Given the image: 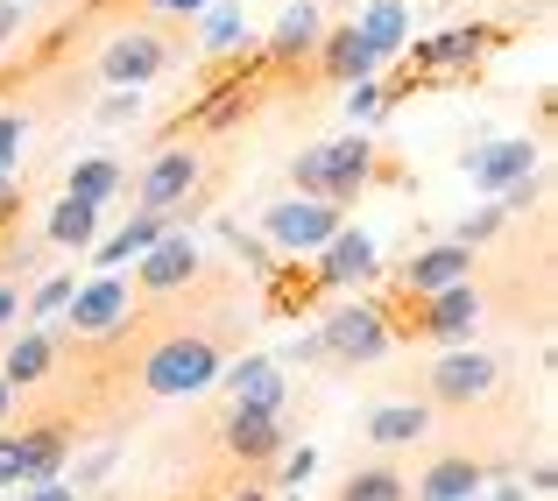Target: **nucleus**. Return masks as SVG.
<instances>
[{
    "label": "nucleus",
    "mask_w": 558,
    "mask_h": 501,
    "mask_svg": "<svg viewBox=\"0 0 558 501\" xmlns=\"http://www.w3.org/2000/svg\"><path fill=\"white\" fill-rule=\"evenodd\" d=\"M375 176V135H332V142H312V149H298V163H290V184H298V198H326V205H347L354 191H368Z\"/></svg>",
    "instance_id": "nucleus-1"
},
{
    "label": "nucleus",
    "mask_w": 558,
    "mask_h": 501,
    "mask_svg": "<svg viewBox=\"0 0 558 501\" xmlns=\"http://www.w3.org/2000/svg\"><path fill=\"white\" fill-rule=\"evenodd\" d=\"M219 367H227L219 339L170 332V339H156V346L142 353V395H198V389L219 381Z\"/></svg>",
    "instance_id": "nucleus-2"
},
{
    "label": "nucleus",
    "mask_w": 558,
    "mask_h": 501,
    "mask_svg": "<svg viewBox=\"0 0 558 501\" xmlns=\"http://www.w3.org/2000/svg\"><path fill=\"white\" fill-rule=\"evenodd\" d=\"M509 28H488V22H466V28H438V36H424L417 50H403L410 78L403 85H460L481 71V57L502 50Z\"/></svg>",
    "instance_id": "nucleus-3"
},
{
    "label": "nucleus",
    "mask_w": 558,
    "mask_h": 501,
    "mask_svg": "<svg viewBox=\"0 0 558 501\" xmlns=\"http://www.w3.org/2000/svg\"><path fill=\"white\" fill-rule=\"evenodd\" d=\"M170 57H178V36H170V28H121V36L99 50V78H107L113 93H142V85H156L170 71Z\"/></svg>",
    "instance_id": "nucleus-4"
},
{
    "label": "nucleus",
    "mask_w": 558,
    "mask_h": 501,
    "mask_svg": "<svg viewBox=\"0 0 558 501\" xmlns=\"http://www.w3.org/2000/svg\"><path fill=\"white\" fill-rule=\"evenodd\" d=\"M340 227H347L340 205H326V198H276L262 212V241L283 247V255H318Z\"/></svg>",
    "instance_id": "nucleus-5"
},
{
    "label": "nucleus",
    "mask_w": 558,
    "mask_h": 501,
    "mask_svg": "<svg viewBox=\"0 0 558 501\" xmlns=\"http://www.w3.org/2000/svg\"><path fill=\"white\" fill-rule=\"evenodd\" d=\"M396 339H389V326H381V311L368 297L361 304H332L326 311V326H318V353H332V361H354V367H368V361H381Z\"/></svg>",
    "instance_id": "nucleus-6"
},
{
    "label": "nucleus",
    "mask_w": 558,
    "mask_h": 501,
    "mask_svg": "<svg viewBox=\"0 0 558 501\" xmlns=\"http://www.w3.org/2000/svg\"><path fill=\"white\" fill-rule=\"evenodd\" d=\"M191 198H198V149H191V142H170V149L156 156L149 170H142L135 212H163V219H178Z\"/></svg>",
    "instance_id": "nucleus-7"
},
{
    "label": "nucleus",
    "mask_w": 558,
    "mask_h": 501,
    "mask_svg": "<svg viewBox=\"0 0 558 501\" xmlns=\"http://www.w3.org/2000/svg\"><path fill=\"white\" fill-rule=\"evenodd\" d=\"M495 389H502V361L481 346H452L446 361H432V403H446V410H466Z\"/></svg>",
    "instance_id": "nucleus-8"
},
{
    "label": "nucleus",
    "mask_w": 558,
    "mask_h": 501,
    "mask_svg": "<svg viewBox=\"0 0 558 501\" xmlns=\"http://www.w3.org/2000/svg\"><path fill=\"white\" fill-rule=\"evenodd\" d=\"M219 452H227V460H241V466H269V460H283V452H290V424H283V410H241V403H233V410H227V424H219Z\"/></svg>",
    "instance_id": "nucleus-9"
},
{
    "label": "nucleus",
    "mask_w": 558,
    "mask_h": 501,
    "mask_svg": "<svg viewBox=\"0 0 558 501\" xmlns=\"http://www.w3.org/2000/svg\"><path fill=\"white\" fill-rule=\"evenodd\" d=\"M466 176H474L481 198H502L509 184L537 176V142H531V135H495V142H474V149H466Z\"/></svg>",
    "instance_id": "nucleus-10"
},
{
    "label": "nucleus",
    "mask_w": 558,
    "mask_h": 501,
    "mask_svg": "<svg viewBox=\"0 0 558 501\" xmlns=\"http://www.w3.org/2000/svg\"><path fill=\"white\" fill-rule=\"evenodd\" d=\"M198 269H205V247L191 241V233H163V241L135 261V290L142 297H170V290H184Z\"/></svg>",
    "instance_id": "nucleus-11"
},
{
    "label": "nucleus",
    "mask_w": 558,
    "mask_h": 501,
    "mask_svg": "<svg viewBox=\"0 0 558 501\" xmlns=\"http://www.w3.org/2000/svg\"><path fill=\"white\" fill-rule=\"evenodd\" d=\"M14 466H22V488H50V480L71 466V424L50 417V424L14 431Z\"/></svg>",
    "instance_id": "nucleus-12"
},
{
    "label": "nucleus",
    "mask_w": 558,
    "mask_h": 501,
    "mask_svg": "<svg viewBox=\"0 0 558 501\" xmlns=\"http://www.w3.org/2000/svg\"><path fill=\"white\" fill-rule=\"evenodd\" d=\"M375 261H381V255H375L368 233H361V227H340V233H332V241L312 255V276H318L326 290H354V283H368V276H375Z\"/></svg>",
    "instance_id": "nucleus-13"
},
{
    "label": "nucleus",
    "mask_w": 558,
    "mask_h": 501,
    "mask_svg": "<svg viewBox=\"0 0 558 501\" xmlns=\"http://www.w3.org/2000/svg\"><path fill=\"white\" fill-rule=\"evenodd\" d=\"M71 332L99 339V332H121L128 326V276H93V283H78V297L64 304Z\"/></svg>",
    "instance_id": "nucleus-14"
},
{
    "label": "nucleus",
    "mask_w": 558,
    "mask_h": 501,
    "mask_svg": "<svg viewBox=\"0 0 558 501\" xmlns=\"http://www.w3.org/2000/svg\"><path fill=\"white\" fill-rule=\"evenodd\" d=\"M474 276V255H466L460 241H438V247H424V255H410L403 269H396V290L403 297H432V290H452V283H466Z\"/></svg>",
    "instance_id": "nucleus-15"
},
{
    "label": "nucleus",
    "mask_w": 558,
    "mask_h": 501,
    "mask_svg": "<svg viewBox=\"0 0 558 501\" xmlns=\"http://www.w3.org/2000/svg\"><path fill=\"white\" fill-rule=\"evenodd\" d=\"M219 381L241 410H283V361L276 353H241V361L219 367Z\"/></svg>",
    "instance_id": "nucleus-16"
},
{
    "label": "nucleus",
    "mask_w": 558,
    "mask_h": 501,
    "mask_svg": "<svg viewBox=\"0 0 558 501\" xmlns=\"http://www.w3.org/2000/svg\"><path fill=\"white\" fill-rule=\"evenodd\" d=\"M163 233H170V219H163V212H128L121 227L107 233V247H93V269H99V276H113L121 261H142L156 241H163Z\"/></svg>",
    "instance_id": "nucleus-17"
},
{
    "label": "nucleus",
    "mask_w": 558,
    "mask_h": 501,
    "mask_svg": "<svg viewBox=\"0 0 558 501\" xmlns=\"http://www.w3.org/2000/svg\"><path fill=\"white\" fill-rule=\"evenodd\" d=\"M375 57H368V42L354 36V22H340V28H326L318 36V78H332V85H361V78H375Z\"/></svg>",
    "instance_id": "nucleus-18"
},
{
    "label": "nucleus",
    "mask_w": 558,
    "mask_h": 501,
    "mask_svg": "<svg viewBox=\"0 0 558 501\" xmlns=\"http://www.w3.org/2000/svg\"><path fill=\"white\" fill-rule=\"evenodd\" d=\"M354 36L368 42L375 64H389V57L410 50V0H368V14L354 22Z\"/></svg>",
    "instance_id": "nucleus-19"
},
{
    "label": "nucleus",
    "mask_w": 558,
    "mask_h": 501,
    "mask_svg": "<svg viewBox=\"0 0 558 501\" xmlns=\"http://www.w3.org/2000/svg\"><path fill=\"white\" fill-rule=\"evenodd\" d=\"M432 431V410L424 403H375L368 417H361V438L381 452H396V445H417V438Z\"/></svg>",
    "instance_id": "nucleus-20"
},
{
    "label": "nucleus",
    "mask_w": 558,
    "mask_h": 501,
    "mask_svg": "<svg viewBox=\"0 0 558 501\" xmlns=\"http://www.w3.org/2000/svg\"><path fill=\"white\" fill-rule=\"evenodd\" d=\"M50 367H57V332L28 326V332L8 346V361H0V381L22 395V389H36V381H50Z\"/></svg>",
    "instance_id": "nucleus-21"
},
{
    "label": "nucleus",
    "mask_w": 558,
    "mask_h": 501,
    "mask_svg": "<svg viewBox=\"0 0 558 501\" xmlns=\"http://www.w3.org/2000/svg\"><path fill=\"white\" fill-rule=\"evenodd\" d=\"M318 36H326V22H318V8L312 0H298V8H283L276 14V28H269V64H290V57H312L318 50Z\"/></svg>",
    "instance_id": "nucleus-22"
},
{
    "label": "nucleus",
    "mask_w": 558,
    "mask_h": 501,
    "mask_svg": "<svg viewBox=\"0 0 558 501\" xmlns=\"http://www.w3.org/2000/svg\"><path fill=\"white\" fill-rule=\"evenodd\" d=\"M481 494V460L452 452V460H432L417 474V501H474Z\"/></svg>",
    "instance_id": "nucleus-23"
},
{
    "label": "nucleus",
    "mask_w": 558,
    "mask_h": 501,
    "mask_svg": "<svg viewBox=\"0 0 558 501\" xmlns=\"http://www.w3.org/2000/svg\"><path fill=\"white\" fill-rule=\"evenodd\" d=\"M128 184V170L113 163V156H85V163H71L64 176V198H78V205H93V212H107V198Z\"/></svg>",
    "instance_id": "nucleus-24"
},
{
    "label": "nucleus",
    "mask_w": 558,
    "mask_h": 501,
    "mask_svg": "<svg viewBox=\"0 0 558 501\" xmlns=\"http://www.w3.org/2000/svg\"><path fill=\"white\" fill-rule=\"evenodd\" d=\"M332 501H410V474L396 460H375V466H354V474L340 480V494Z\"/></svg>",
    "instance_id": "nucleus-25"
},
{
    "label": "nucleus",
    "mask_w": 558,
    "mask_h": 501,
    "mask_svg": "<svg viewBox=\"0 0 558 501\" xmlns=\"http://www.w3.org/2000/svg\"><path fill=\"white\" fill-rule=\"evenodd\" d=\"M43 241L78 255V247L99 241V212H93V205H78V198H57V205H50V227H43Z\"/></svg>",
    "instance_id": "nucleus-26"
},
{
    "label": "nucleus",
    "mask_w": 558,
    "mask_h": 501,
    "mask_svg": "<svg viewBox=\"0 0 558 501\" xmlns=\"http://www.w3.org/2000/svg\"><path fill=\"white\" fill-rule=\"evenodd\" d=\"M198 42H205V50H247V14H241V0H205Z\"/></svg>",
    "instance_id": "nucleus-27"
},
{
    "label": "nucleus",
    "mask_w": 558,
    "mask_h": 501,
    "mask_svg": "<svg viewBox=\"0 0 558 501\" xmlns=\"http://www.w3.org/2000/svg\"><path fill=\"white\" fill-rule=\"evenodd\" d=\"M502 227H509V212H502V205H495V198H481L474 212L460 219V233H452V241H460L466 255H481V247H488V241H495V233H502Z\"/></svg>",
    "instance_id": "nucleus-28"
},
{
    "label": "nucleus",
    "mask_w": 558,
    "mask_h": 501,
    "mask_svg": "<svg viewBox=\"0 0 558 501\" xmlns=\"http://www.w3.org/2000/svg\"><path fill=\"white\" fill-rule=\"evenodd\" d=\"M389 113V85H375V78H361V85H347V121L368 135V127Z\"/></svg>",
    "instance_id": "nucleus-29"
},
{
    "label": "nucleus",
    "mask_w": 558,
    "mask_h": 501,
    "mask_svg": "<svg viewBox=\"0 0 558 501\" xmlns=\"http://www.w3.org/2000/svg\"><path fill=\"white\" fill-rule=\"evenodd\" d=\"M71 297H78V276H50L36 297H22V311H28V318H64Z\"/></svg>",
    "instance_id": "nucleus-30"
},
{
    "label": "nucleus",
    "mask_w": 558,
    "mask_h": 501,
    "mask_svg": "<svg viewBox=\"0 0 558 501\" xmlns=\"http://www.w3.org/2000/svg\"><path fill=\"white\" fill-rule=\"evenodd\" d=\"M113 460H121V445H99L93 452V460H78V466H71V494H93V488H107V474H113Z\"/></svg>",
    "instance_id": "nucleus-31"
},
{
    "label": "nucleus",
    "mask_w": 558,
    "mask_h": 501,
    "mask_svg": "<svg viewBox=\"0 0 558 501\" xmlns=\"http://www.w3.org/2000/svg\"><path fill=\"white\" fill-rule=\"evenodd\" d=\"M22 142H28V121H22V113H0V176H14Z\"/></svg>",
    "instance_id": "nucleus-32"
},
{
    "label": "nucleus",
    "mask_w": 558,
    "mask_h": 501,
    "mask_svg": "<svg viewBox=\"0 0 558 501\" xmlns=\"http://www.w3.org/2000/svg\"><path fill=\"white\" fill-rule=\"evenodd\" d=\"M312 466H318V452L312 445H298V452H283V474H276V488L283 494H298L304 480H312Z\"/></svg>",
    "instance_id": "nucleus-33"
},
{
    "label": "nucleus",
    "mask_w": 558,
    "mask_h": 501,
    "mask_svg": "<svg viewBox=\"0 0 558 501\" xmlns=\"http://www.w3.org/2000/svg\"><path fill=\"white\" fill-rule=\"evenodd\" d=\"M135 113H142V99H135V93H107V99H99V121H107V127L135 121Z\"/></svg>",
    "instance_id": "nucleus-34"
},
{
    "label": "nucleus",
    "mask_w": 558,
    "mask_h": 501,
    "mask_svg": "<svg viewBox=\"0 0 558 501\" xmlns=\"http://www.w3.org/2000/svg\"><path fill=\"white\" fill-rule=\"evenodd\" d=\"M227 247H233V255H241V261H255V269H262V276H269V247H262V241H255V233H241V227H227Z\"/></svg>",
    "instance_id": "nucleus-35"
},
{
    "label": "nucleus",
    "mask_w": 558,
    "mask_h": 501,
    "mask_svg": "<svg viewBox=\"0 0 558 501\" xmlns=\"http://www.w3.org/2000/svg\"><path fill=\"white\" fill-rule=\"evenodd\" d=\"M517 488H531V494H551V488H558V466H551V460H537L531 474L517 480Z\"/></svg>",
    "instance_id": "nucleus-36"
},
{
    "label": "nucleus",
    "mask_w": 558,
    "mask_h": 501,
    "mask_svg": "<svg viewBox=\"0 0 558 501\" xmlns=\"http://www.w3.org/2000/svg\"><path fill=\"white\" fill-rule=\"evenodd\" d=\"M14 318H22V283H0V332H14Z\"/></svg>",
    "instance_id": "nucleus-37"
},
{
    "label": "nucleus",
    "mask_w": 558,
    "mask_h": 501,
    "mask_svg": "<svg viewBox=\"0 0 558 501\" xmlns=\"http://www.w3.org/2000/svg\"><path fill=\"white\" fill-rule=\"evenodd\" d=\"M22 480V466H14V431H0V488H14Z\"/></svg>",
    "instance_id": "nucleus-38"
},
{
    "label": "nucleus",
    "mask_w": 558,
    "mask_h": 501,
    "mask_svg": "<svg viewBox=\"0 0 558 501\" xmlns=\"http://www.w3.org/2000/svg\"><path fill=\"white\" fill-rule=\"evenodd\" d=\"M14 36H22V8H14V0H0V50H8Z\"/></svg>",
    "instance_id": "nucleus-39"
},
{
    "label": "nucleus",
    "mask_w": 558,
    "mask_h": 501,
    "mask_svg": "<svg viewBox=\"0 0 558 501\" xmlns=\"http://www.w3.org/2000/svg\"><path fill=\"white\" fill-rule=\"evenodd\" d=\"M22 501H78V494H71L64 480H50V488H22Z\"/></svg>",
    "instance_id": "nucleus-40"
},
{
    "label": "nucleus",
    "mask_w": 558,
    "mask_h": 501,
    "mask_svg": "<svg viewBox=\"0 0 558 501\" xmlns=\"http://www.w3.org/2000/svg\"><path fill=\"white\" fill-rule=\"evenodd\" d=\"M149 8L156 14H184V22H191V14H205V0H149Z\"/></svg>",
    "instance_id": "nucleus-41"
},
{
    "label": "nucleus",
    "mask_w": 558,
    "mask_h": 501,
    "mask_svg": "<svg viewBox=\"0 0 558 501\" xmlns=\"http://www.w3.org/2000/svg\"><path fill=\"white\" fill-rule=\"evenodd\" d=\"M474 501H523V488H517V480H502V488H481Z\"/></svg>",
    "instance_id": "nucleus-42"
},
{
    "label": "nucleus",
    "mask_w": 558,
    "mask_h": 501,
    "mask_svg": "<svg viewBox=\"0 0 558 501\" xmlns=\"http://www.w3.org/2000/svg\"><path fill=\"white\" fill-rule=\"evenodd\" d=\"M8 417H14V389L0 381V431H8Z\"/></svg>",
    "instance_id": "nucleus-43"
},
{
    "label": "nucleus",
    "mask_w": 558,
    "mask_h": 501,
    "mask_svg": "<svg viewBox=\"0 0 558 501\" xmlns=\"http://www.w3.org/2000/svg\"><path fill=\"white\" fill-rule=\"evenodd\" d=\"M227 501H269V488H233Z\"/></svg>",
    "instance_id": "nucleus-44"
},
{
    "label": "nucleus",
    "mask_w": 558,
    "mask_h": 501,
    "mask_svg": "<svg viewBox=\"0 0 558 501\" xmlns=\"http://www.w3.org/2000/svg\"><path fill=\"white\" fill-rule=\"evenodd\" d=\"M14 8H28V0H14Z\"/></svg>",
    "instance_id": "nucleus-45"
}]
</instances>
